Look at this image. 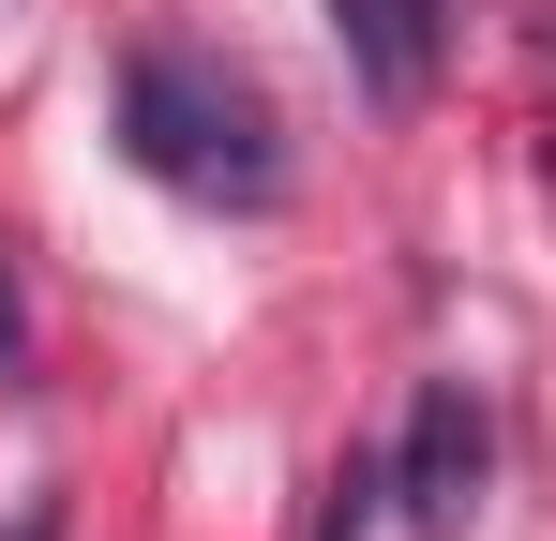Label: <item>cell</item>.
<instances>
[{"instance_id":"cell-1","label":"cell","mask_w":556,"mask_h":541,"mask_svg":"<svg viewBox=\"0 0 556 541\" xmlns=\"http://www.w3.org/2000/svg\"><path fill=\"white\" fill-rule=\"evenodd\" d=\"M121 151L166 180V196H195V211H271L286 196L256 90L226 76V61H181V46H136L121 61Z\"/></svg>"},{"instance_id":"cell-2","label":"cell","mask_w":556,"mask_h":541,"mask_svg":"<svg viewBox=\"0 0 556 541\" xmlns=\"http://www.w3.org/2000/svg\"><path fill=\"white\" fill-rule=\"evenodd\" d=\"M481 466H496V437H481L466 376H437V391L406 406V451H391V496L421 512V541H466V512H481Z\"/></svg>"},{"instance_id":"cell-3","label":"cell","mask_w":556,"mask_h":541,"mask_svg":"<svg viewBox=\"0 0 556 541\" xmlns=\"http://www.w3.org/2000/svg\"><path fill=\"white\" fill-rule=\"evenodd\" d=\"M437 15H452V0H331V46H346V76H362L376 105H421V76H437Z\"/></svg>"},{"instance_id":"cell-4","label":"cell","mask_w":556,"mask_h":541,"mask_svg":"<svg viewBox=\"0 0 556 541\" xmlns=\"http://www.w3.org/2000/svg\"><path fill=\"white\" fill-rule=\"evenodd\" d=\"M0 391H30V316H15V256H0Z\"/></svg>"},{"instance_id":"cell-5","label":"cell","mask_w":556,"mask_h":541,"mask_svg":"<svg viewBox=\"0 0 556 541\" xmlns=\"http://www.w3.org/2000/svg\"><path fill=\"white\" fill-rule=\"evenodd\" d=\"M0 541H76V512H61V481H46V496H15V512H0Z\"/></svg>"}]
</instances>
